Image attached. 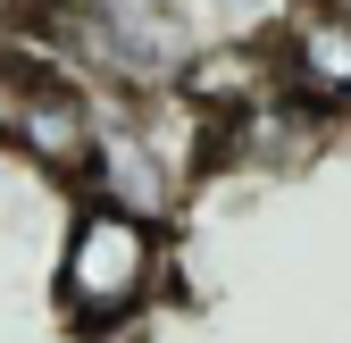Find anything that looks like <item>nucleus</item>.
I'll return each instance as SVG.
<instances>
[{
    "instance_id": "0eeeda50",
    "label": "nucleus",
    "mask_w": 351,
    "mask_h": 343,
    "mask_svg": "<svg viewBox=\"0 0 351 343\" xmlns=\"http://www.w3.org/2000/svg\"><path fill=\"white\" fill-rule=\"evenodd\" d=\"M184 9L217 17V34H276V17L293 9V0H184Z\"/></svg>"
},
{
    "instance_id": "f257e3e1",
    "label": "nucleus",
    "mask_w": 351,
    "mask_h": 343,
    "mask_svg": "<svg viewBox=\"0 0 351 343\" xmlns=\"http://www.w3.org/2000/svg\"><path fill=\"white\" fill-rule=\"evenodd\" d=\"M159 276H167V226H143L101 201L67 209V235L51 260V310L67 335H84V343L134 335L159 302Z\"/></svg>"
},
{
    "instance_id": "39448f33",
    "label": "nucleus",
    "mask_w": 351,
    "mask_h": 343,
    "mask_svg": "<svg viewBox=\"0 0 351 343\" xmlns=\"http://www.w3.org/2000/svg\"><path fill=\"white\" fill-rule=\"evenodd\" d=\"M326 143H335V126L276 93V101H259V109L226 117L209 134V176L217 167H226V176H301V167L326 159Z\"/></svg>"
},
{
    "instance_id": "f03ea898",
    "label": "nucleus",
    "mask_w": 351,
    "mask_h": 343,
    "mask_svg": "<svg viewBox=\"0 0 351 343\" xmlns=\"http://www.w3.org/2000/svg\"><path fill=\"white\" fill-rule=\"evenodd\" d=\"M268 67H276V93L293 109H310L326 126L351 117V17L326 9V0H293L268 34Z\"/></svg>"
},
{
    "instance_id": "20e7f679",
    "label": "nucleus",
    "mask_w": 351,
    "mask_h": 343,
    "mask_svg": "<svg viewBox=\"0 0 351 343\" xmlns=\"http://www.w3.org/2000/svg\"><path fill=\"white\" fill-rule=\"evenodd\" d=\"M93 117H101V93H84L59 59H42V75L25 84L17 126H9V143H0V151H17L25 167L75 185V176H84V151H93Z\"/></svg>"
},
{
    "instance_id": "423d86ee",
    "label": "nucleus",
    "mask_w": 351,
    "mask_h": 343,
    "mask_svg": "<svg viewBox=\"0 0 351 343\" xmlns=\"http://www.w3.org/2000/svg\"><path fill=\"white\" fill-rule=\"evenodd\" d=\"M167 93L184 101V109H201L209 126H226V117H243V109H259V101H276L268 34H201L193 51H184V67H176Z\"/></svg>"
},
{
    "instance_id": "7ed1b4c3",
    "label": "nucleus",
    "mask_w": 351,
    "mask_h": 343,
    "mask_svg": "<svg viewBox=\"0 0 351 343\" xmlns=\"http://www.w3.org/2000/svg\"><path fill=\"white\" fill-rule=\"evenodd\" d=\"M75 201H101V209H125L143 226H167L184 193L167 185V167L143 151V134L125 126V101H101L93 117V151H84V176H75Z\"/></svg>"
}]
</instances>
